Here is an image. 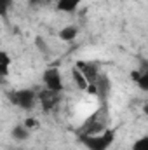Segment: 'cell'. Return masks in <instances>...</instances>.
I'll return each mask as SVG.
<instances>
[{
	"mask_svg": "<svg viewBox=\"0 0 148 150\" xmlns=\"http://www.w3.org/2000/svg\"><path fill=\"white\" fill-rule=\"evenodd\" d=\"M117 140V131L106 127L96 134H80V142L87 150H110Z\"/></svg>",
	"mask_w": 148,
	"mask_h": 150,
	"instance_id": "6da1fadb",
	"label": "cell"
},
{
	"mask_svg": "<svg viewBox=\"0 0 148 150\" xmlns=\"http://www.w3.org/2000/svg\"><path fill=\"white\" fill-rule=\"evenodd\" d=\"M7 98H9V101L14 105V107H18V108H21V110H33L35 108V105L38 103V91L35 89H32V87H23V89H14V91H11L9 94H7Z\"/></svg>",
	"mask_w": 148,
	"mask_h": 150,
	"instance_id": "7a4b0ae2",
	"label": "cell"
},
{
	"mask_svg": "<svg viewBox=\"0 0 148 150\" xmlns=\"http://www.w3.org/2000/svg\"><path fill=\"white\" fill-rule=\"evenodd\" d=\"M105 117H106V103H101V108H98L84 122V126L80 127V134H96V133L105 131L108 127Z\"/></svg>",
	"mask_w": 148,
	"mask_h": 150,
	"instance_id": "3957f363",
	"label": "cell"
},
{
	"mask_svg": "<svg viewBox=\"0 0 148 150\" xmlns=\"http://www.w3.org/2000/svg\"><path fill=\"white\" fill-rule=\"evenodd\" d=\"M42 84H44V89H49L52 93H63L65 89V79L59 68L56 67H49L44 70L42 74Z\"/></svg>",
	"mask_w": 148,
	"mask_h": 150,
	"instance_id": "277c9868",
	"label": "cell"
},
{
	"mask_svg": "<svg viewBox=\"0 0 148 150\" xmlns=\"http://www.w3.org/2000/svg\"><path fill=\"white\" fill-rule=\"evenodd\" d=\"M110 89H111L110 79H108L105 74H101L99 75V79H98L94 84L89 86L87 93L92 94V96H96L101 103H106V98H108V94H110Z\"/></svg>",
	"mask_w": 148,
	"mask_h": 150,
	"instance_id": "5b68a950",
	"label": "cell"
},
{
	"mask_svg": "<svg viewBox=\"0 0 148 150\" xmlns=\"http://www.w3.org/2000/svg\"><path fill=\"white\" fill-rule=\"evenodd\" d=\"M59 101H61V94L59 93H52L49 89L38 91V103H40V107H42L44 112L49 113V112H52V110H56V107L59 105Z\"/></svg>",
	"mask_w": 148,
	"mask_h": 150,
	"instance_id": "8992f818",
	"label": "cell"
},
{
	"mask_svg": "<svg viewBox=\"0 0 148 150\" xmlns=\"http://www.w3.org/2000/svg\"><path fill=\"white\" fill-rule=\"evenodd\" d=\"M75 67L84 74V77L89 80V84H94L98 79H99V67H98V63L96 61H85V59H78L77 63H75Z\"/></svg>",
	"mask_w": 148,
	"mask_h": 150,
	"instance_id": "52a82bcc",
	"label": "cell"
},
{
	"mask_svg": "<svg viewBox=\"0 0 148 150\" xmlns=\"http://www.w3.org/2000/svg\"><path fill=\"white\" fill-rule=\"evenodd\" d=\"M11 136H12V140L14 142H18V143H25V142H28L30 140V136H32V131L21 122V124H16L12 129H11Z\"/></svg>",
	"mask_w": 148,
	"mask_h": 150,
	"instance_id": "ba28073f",
	"label": "cell"
},
{
	"mask_svg": "<svg viewBox=\"0 0 148 150\" xmlns=\"http://www.w3.org/2000/svg\"><path fill=\"white\" fill-rule=\"evenodd\" d=\"M84 0H54L56 4V9L59 12H65V14H73L78 11V7L82 5Z\"/></svg>",
	"mask_w": 148,
	"mask_h": 150,
	"instance_id": "9c48e42d",
	"label": "cell"
},
{
	"mask_svg": "<svg viewBox=\"0 0 148 150\" xmlns=\"http://www.w3.org/2000/svg\"><path fill=\"white\" fill-rule=\"evenodd\" d=\"M78 33H80V30H78L77 25H66L58 32V38L61 42H73L75 38L78 37Z\"/></svg>",
	"mask_w": 148,
	"mask_h": 150,
	"instance_id": "30bf717a",
	"label": "cell"
},
{
	"mask_svg": "<svg viewBox=\"0 0 148 150\" xmlns=\"http://www.w3.org/2000/svg\"><path fill=\"white\" fill-rule=\"evenodd\" d=\"M131 77L134 80V84L141 89V91H147L148 93V70H145L143 67L140 70H132L131 72Z\"/></svg>",
	"mask_w": 148,
	"mask_h": 150,
	"instance_id": "8fae6325",
	"label": "cell"
},
{
	"mask_svg": "<svg viewBox=\"0 0 148 150\" xmlns=\"http://www.w3.org/2000/svg\"><path fill=\"white\" fill-rule=\"evenodd\" d=\"M72 80H73V84H75V87L78 89V91H84V93H87V89H89V80L84 77V74L77 68V67H73L72 68Z\"/></svg>",
	"mask_w": 148,
	"mask_h": 150,
	"instance_id": "7c38bea8",
	"label": "cell"
},
{
	"mask_svg": "<svg viewBox=\"0 0 148 150\" xmlns=\"http://www.w3.org/2000/svg\"><path fill=\"white\" fill-rule=\"evenodd\" d=\"M11 67H12V58L5 49H2L0 51V74H2V77H9Z\"/></svg>",
	"mask_w": 148,
	"mask_h": 150,
	"instance_id": "4fadbf2b",
	"label": "cell"
},
{
	"mask_svg": "<svg viewBox=\"0 0 148 150\" xmlns=\"http://www.w3.org/2000/svg\"><path fill=\"white\" fill-rule=\"evenodd\" d=\"M131 150H148V134L136 138L131 145Z\"/></svg>",
	"mask_w": 148,
	"mask_h": 150,
	"instance_id": "5bb4252c",
	"label": "cell"
},
{
	"mask_svg": "<svg viewBox=\"0 0 148 150\" xmlns=\"http://www.w3.org/2000/svg\"><path fill=\"white\" fill-rule=\"evenodd\" d=\"M12 5H14V0H0V14H2V18H7V12L11 11Z\"/></svg>",
	"mask_w": 148,
	"mask_h": 150,
	"instance_id": "9a60e30c",
	"label": "cell"
},
{
	"mask_svg": "<svg viewBox=\"0 0 148 150\" xmlns=\"http://www.w3.org/2000/svg\"><path fill=\"white\" fill-rule=\"evenodd\" d=\"M23 124H25L30 131H35V129L38 127V120L35 119V117H26V119L23 120Z\"/></svg>",
	"mask_w": 148,
	"mask_h": 150,
	"instance_id": "2e32d148",
	"label": "cell"
},
{
	"mask_svg": "<svg viewBox=\"0 0 148 150\" xmlns=\"http://www.w3.org/2000/svg\"><path fill=\"white\" fill-rule=\"evenodd\" d=\"M35 44H37V47H38V51H42V52H47L49 49H47V44H45V40L42 37H37L35 38Z\"/></svg>",
	"mask_w": 148,
	"mask_h": 150,
	"instance_id": "e0dca14e",
	"label": "cell"
},
{
	"mask_svg": "<svg viewBox=\"0 0 148 150\" xmlns=\"http://www.w3.org/2000/svg\"><path fill=\"white\" fill-rule=\"evenodd\" d=\"M143 110H145V113H147V115H148V103H147V105H145V107H143Z\"/></svg>",
	"mask_w": 148,
	"mask_h": 150,
	"instance_id": "ac0fdd59",
	"label": "cell"
},
{
	"mask_svg": "<svg viewBox=\"0 0 148 150\" xmlns=\"http://www.w3.org/2000/svg\"><path fill=\"white\" fill-rule=\"evenodd\" d=\"M143 68H145V70H148V61H147V63H143Z\"/></svg>",
	"mask_w": 148,
	"mask_h": 150,
	"instance_id": "d6986e66",
	"label": "cell"
}]
</instances>
